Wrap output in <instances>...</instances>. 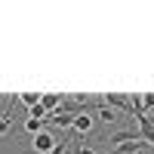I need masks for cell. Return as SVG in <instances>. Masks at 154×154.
Wrapping results in <instances>:
<instances>
[{
	"instance_id": "obj_7",
	"label": "cell",
	"mask_w": 154,
	"mask_h": 154,
	"mask_svg": "<svg viewBox=\"0 0 154 154\" xmlns=\"http://www.w3.org/2000/svg\"><path fill=\"white\" fill-rule=\"evenodd\" d=\"M96 117H99V120H105V123H114V120H120V117H117V111L105 105V99H102V108H99V114H96Z\"/></svg>"
},
{
	"instance_id": "obj_8",
	"label": "cell",
	"mask_w": 154,
	"mask_h": 154,
	"mask_svg": "<svg viewBox=\"0 0 154 154\" xmlns=\"http://www.w3.org/2000/svg\"><path fill=\"white\" fill-rule=\"evenodd\" d=\"M12 108H16V105H12ZM12 108L0 114V136H6V133L12 130Z\"/></svg>"
},
{
	"instance_id": "obj_12",
	"label": "cell",
	"mask_w": 154,
	"mask_h": 154,
	"mask_svg": "<svg viewBox=\"0 0 154 154\" xmlns=\"http://www.w3.org/2000/svg\"><path fill=\"white\" fill-rule=\"evenodd\" d=\"M142 108H145V114H148V108H154V93H145L142 96Z\"/></svg>"
},
{
	"instance_id": "obj_11",
	"label": "cell",
	"mask_w": 154,
	"mask_h": 154,
	"mask_svg": "<svg viewBox=\"0 0 154 154\" xmlns=\"http://www.w3.org/2000/svg\"><path fill=\"white\" fill-rule=\"evenodd\" d=\"M28 117H34V120H46V108H43V105H34V108L28 111Z\"/></svg>"
},
{
	"instance_id": "obj_2",
	"label": "cell",
	"mask_w": 154,
	"mask_h": 154,
	"mask_svg": "<svg viewBox=\"0 0 154 154\" xmlns=\"http://www.w3.org/2000/svg\"><path fill=\"white\" fill-rule=\"evenodd\" d=\"M105 105L114 108V111H126V114H133V99H126L120 93H108L105 96Z\"/></svg>"
},
{
	"instance_id": "obj_1",
	"label": "cell",
	"mask_w": 154,
	"mask_h": 154,
	"mask_svg": "<svg viewBox=\"0 0 154 154\" xmlns=\"http://www.w3.org/2000/svg\"><path fill=\"white\" fill-rule=\"evenodd\" d=\"M56 145H59V139L49 133V130H43V133L34 136V154H53Z\"/></svg>"
},
{
	"instance_id": "obj_10",
	"label": "cell",
	"mask_w": 154,
	"mask_h": 154,
	"mask_svg": "<svg viewBox=\"0 0 154 154\" xmlns=\"http://www.w3.org/2000/svg\"><path fill=\"white\" fill-rule=\"evenodd\" d=\"M25 130H28V133H43V120H34V117H28V120H25Z\"/></svg>"
},
{
	"instance_id": "obj_5",
	"label": "cell",
	"mask_w": 154,
	"mask_h": 154,
	"mask_svg": "<svg viewBox=\"0 0 154 154\" xmlns=\"http://www.w3.org/2000/svg\"><path fill=\"white\" fill-rule=\"evenodd\" d=\"M40 105L46 108V114H53L56 108H62V96H59V93H43V96H40Z\"/></svg>"
},
{
	"instance_id": "obj_6",
	"label": "cell",
	"mask_w": 154,
	"mask_h": 154,
	"mask_svg": "<svg viewBox=\"0 0 154 154\" xmlns=\"http://www.w3.org/2000/svg\"><path fill=\"white\" fill-rule=\"evenodd\" d=\"M93 123H96V117H93V114H77V117H74V130L86 136L89 130H93Z\"/></svg>"
},
{
	"instance_id": "obj_3",
	"label": "cell",
	"mask_w": 154,
	"mask_h": 154,
	"mask_svg": "<svg viewBox=\"0 0 154 154\" xmlns=\"http://www.w3.org/2000/svg\"><path fill=\"white\" fill-rule=\"evenodd\" d=\"M136 139H142L139 130H117V133L108 136V142H111V148H117V145H126V142H136Z\"/></svg>"
},
{
	"instance_id": "obj_13",
	"label": "cell",
	"mask_w": 154,
	"mask_h": 154,
	"mask_svg": "<svg viewBox=\"0 0 154 154\" xmlns=\"http://www.w3.org/2000/svg\"><path fill=\"white\" fill-rule=\"evenodd\" d=\"M65 151H68V142H65V139H62V142H59V145L53 148V154H65Z\"/></svg>"
},
{
	"instance_id": "obj_9",
	"label": "cell",
	"mask_w": 154,
	"mask_h": 154,
	"mask_svg": "<svg viewBox=\"0 0 154 154\" xmlns=\"http://www.w3.org/2000/svg\"><path fill=\"white\" fill-rule=\"evenodd\" d=\"M40 96H43V93H22L19 102H25L28 108H34V105H40Z\"/></svg>"
},
{
	"instance_id": "obj_4",
	"label": "cell",
	"mask_w": 154,
	"mask_h": 154,
	"mask_svg": "<svg viewBox=\"0 0 154 154\" xmlns=\"http://www.w3.org/2000/svg\"><path fill=\"white\" fill-rule=\"evenodd\" d=\"M148 142L145 139H136V142H126V145H117V148H111V154H139Z\"/></svg>"
},
{
	"instance_id": "obj_14",
	"label": "cell",
	"mask_w": 154,
	"mask_h": 154,
	"mask_svg": "<svg viewBox=\"0 0 154 154\" xmlns=\"http://www.w3.org/2000/svg\"><path fill=\"white\" fill-rule=\"evenodd\" d=\"M71 154H96V151H93V148H83V145H80V148H71Z\"/></svg>"
}]
</instances>
